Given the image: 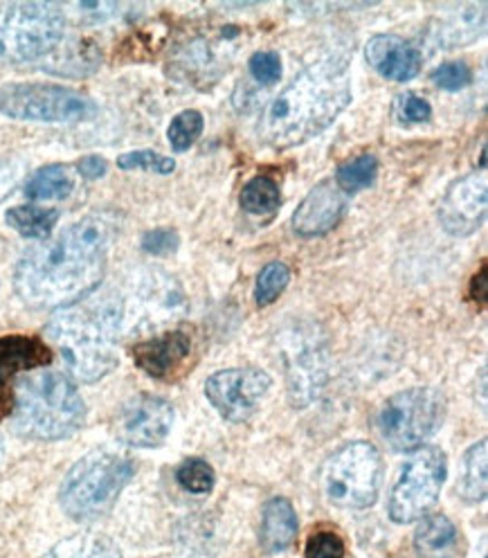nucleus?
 Segmentation results:
<instances>
[{"label":"nucleus","mask_w":488,"mask_h":558,"mask_svg":"<svg viewBox=\"0 0 488 558\" xmlns=\"http://www.w3.org/2000/svg\"><path fill=\"white\" fill-rule=\"evenodd\" d=\"M115 221L88 215L27 251L14 272L16 295L29 308H65L97 291L109 264Z\"/></svg>","instance_id":"nucleus-1"},{"label":"nucleus","mask_w":488,"mask_h":558,"mask_svg":"<svg viewBox=\"0 0 488 558\" xmlns=\"http://www.w3.org/2000/svg\"><path fill=\"white\" fill-rule=\"evenodd\" d=\"M352 101L346 63L327 59L308 68L279 93L259 122L261 140L272 149H291L322 133Z\"/></svg>","instance_id":"nucleus-2"},{"label":"nucleus","mask_w":488,"mask_h":558,"mask_svg":"<svg viewBox=\"0 0 488 558\" xmlns=\"http://www.w3.org/2000/svg\"><path fill=\"white\" fill-rule=\"evenodd\" d=\"M46 333L70 376L95 383L111 374L118 367V338L122 336L115 293L59 308Z\"/></svg>","instance_id":"nucleus-3"},{"label":"nucleus","mask_w":488,"mask_h":558,"mask_svg":"<svg viewBox=\"0 0 488 558\" xmlns=\"http://www.w3.org/2000/svg\"><path fill=\"white\" fill-rule=\"evenodd\" d=\"M14 428L19 435L57 441L75 435L86 418V403L75 383L61 372L44 369L14 386Z\"/></svg>","instance_id":"nucleus-4"},{"label":"nucleus","mask_w":488,"mask_h":558,"mask_svg":"<svg viewBox=\"0 0 488 558\" xmlns=\"http://www.w3.org/2000/svg\"><path fill=\"white\" fill-rule=\"evenodd\" d=\"M133 473L135 466L124 452L93 450L68 471L59 502L73 520H99L113 509Z\"/></svg>","instance_id":"nucleus-5"},{"label":"nucleus","mask_w":488,"mask_h":558,"mask_svg":"<svg viewBox=\"0 0 488 558\" xmlns=\"http://www.w3.org/2000/svg\"><path fill=\"white\" fill-rule=\"evenodd\" d=\"M65 34L61 5L10 3L0 5V61L29 63L50 57Z\"/></svg>","instance_id":"nucleus-6"},{"label":"nucleus","mask_w":488,"mask_h":558,"mask_svg":"<svg viewBox=\"0 0 488 558\" xmlns=\"http://www.w3.org/2000/svg\"><path fill=\"white\" fill-rule=\"evenodd\" d=\"M443 395L432 388H412L394 395L378 412V433L396 452H412L441 428Z\"/></svg>","instance_id":"nucleus-7"},{"label":"nucleus","mask_w":488,"mask_h":558,"mask_svg":"<svg viewBox=\"0 0 488 558\" xmlns=\"http://www.w3.org/2000/svg\"><path fill=\"white\" fill-rule=\"evenodd\" d=\"M382 460L369 441L342 446L325 464L322 488L331 505L340 509H367L378 500Z\"/></svg>","instance_id":"nucleus-8"},{"label":"nucleus","mask_w":488,"mask_h":558,"mask_svg":"<svg viewBox=\"0 0 488 558\" xmlns=\"http://www.w3.org/2000/svg\"><path fill=\"white\" fill-rule=\"evenodd\" d=\"M0 113L23 122L77 124L97 116L95 101L73 88L54 84H5L0 86Z\"/></svg>","instance_id":"nucleus-9"},{"label":"nucleus","mask_w":488,"mask_h":558,"mask_svg":"<svg viewBox=\"0 0 488 558\" xmlns=\"http://www.w3.org/2000/svg\"><path fill=\"white\" fill-rule=\"evenodd\" d=\"M448 475V462L443 450L435 446H424L416 456L401 469L392 496H390V518L399 525L426 518L441 496V486Z\"/></svg>","instance_id":"nucleus-10"},{"label":"nucleus","mask_w":488,"mask_h":558,"mask_svg":"<svg viewBox=\"0 0 488 558\" xmlns=\"http://www.w3.org/2000/svg\"><path fill=\"white\" fill-rule=\"evenodd\" d=\"M286 383L291 403L297 408L308 405L318 399L325 380H327V352L318 336L297 327L291 329L282 342Z\"/></svg>","instance_id":"nucleus-11"},{"label":"nucleus","mask_w":488,"mask_h":558,"mask_svg":"<svg viewBox=\"0 0 488 558\" xmlns=\"http://www.w3.org/2000/svg\"><path fill=\"white\" fill-rule=\"evenodd\" d=\"M270 390V376L259 367L223 369L207 378L205 395L228 422H246Z\"/></svg>","instance_id":"nucleus-12"},{"label":"nucleus","mask_w":488,"mask_h":558,"mask_svg":"<svg viewBox=\"0 0 488 558\" xmlns=\"http://www.w3.org/2000/svg\"><path fill=\"white\" fill-rule=\"evenodd\" d=\"M120 304L122 333L135 329H151L162 316H169L179 308V289H173L169 279L147 272L131 282V289L122 295L115 291Z\"/></svg>","instance_id":"nucleus-13"},{"label":"nucleus","mask_w":488,"mask_h":558,"mask_svg":"<svg viewBox=\"0 0 488 558\" xmlns=\"http://www.w3.org/2000/svg\"><path fill=\"white\" fill-rule=\"evenodd\" d=\"M173 426V408L169 401L139 395L131 399L115 418L118 437L133 448H158L167 441Z\"/></svg>","instance_id":"nucleus-14"},{"label":"nucleus","mask_w":488,"mask_h":558,"mask_svg":"<svg viewBox=\"0 0 488 558\" xmlns=\"http://www.w3.org/2000/svg\"><path fill=\"white\" fill-rule=\"evenodd\" d=\"M486 217V179L484 173H471L452 185L439 209L441 226L455 236L473 234Z\"/></svg>","instance_id":"nucleus-15"},{"label":"nucleus","mask_w":488,"mask_h":558,"mask_svg":"<svg viewBox=\"0 0 488 558\" xmlns=\"http://www.w3.org/2000/svg\"><path fill=\"white\" fill-rule=\"evenodd\" d=\"M52 361L50 347L29 336L0 338V418L14 410V376Z\"/></svg>","instance_id":"nucleus-16"},{"label":"nucleus","mask_w":488,"mask_h":558,"mask_svg":"<svg viewBox=\"0 0 488 558\" xmlns=\"http://www.w3.org/2000/svg\"><path fill=\"white\" fill-rule=\"evenodd\" d=\"M344 213V192H340L331 181H322L306 194V198L295 209L293 230L300 236H322L338 228Z\"/></svg>","instance_id":"nucleus-17"},{"label":"nucleus","mask_w":488,"mask_h":558,"mask_svg":"<svg viewBox=\"0 0 488 558\" xmlns=\"http://www.w3.org/2000/svg\"><path fill=\"white\" fill-rule=\"evenodd\" d=\"M192 352V340L185 331H167L151 340L135 342L131 354L135 365L158 380L176 376L179 367Z\"/></svg>","instance_id":"nucleus-18"},{"label":"nucleus","mask_w":488,"mask_h":558,"mask_svg":"<svg viewBox=\"0 0 488 558\" xmlns=\"http://www.w3.org/2000/svg\"><path fill=\"white\" fill-rule=\"evenodd\" d=\"M365 54L376 73L392 82L414 80L418 73H422V65H424L422 52H418L412 44L399 37H388V34L374 37L367 44Z\"/></svg>","instance_id":"nucleus-19"},{"label":"nucleus","mask_w":488,"mask_h":558,"mask_svg":"<svg viewBox=\"0 0 488 558\" xmlns=\"http://www.w3.org/2000/svg\"><path fill=\"white\" fill-rule=\"evenodd\" d=\"M460 530L446 515H428L414 532V549L418 558H457L460 556Z\"/></svg>","instance_id":"nucleus-20"},{"label":"nucleus","mask_w":488,"mask_h":558,"mask_svg":"<svg viewBox=\"0 0 488 558\" xmlns=\"http://www.w3.org/2000/svg\"><path fill=\"white\" fill-rule=\"evenodd\" d=\"M297 513L286 498H272L264 507L261 518V547L268 554L286 551L297 538Z\"/></svg>","instance_id":"nucleus-21"},{"label":"nucleus","mask_w":488,"mask_h":558,"mask_svg":"<svg viewBox=\"0 0 488 558\" xmlns=\"http://www.w3.org/2000/svg\"><path fill=\"white\" fill-rule=\"evenodd\" d=\"M41 558H122V551L109 536L82 532L57 543Z\"/></svg>","instance_id":"nucleus-22"},{"label":"nucleus","mask_w":488,"mask_h":558,"mask_svg":"<svg viewBox=\"0 0 488 558\" xmlns=\"http://www.w3.org/2000/svg\"><path fill=\"white\" fill-rule=\"evenodd\" d=\"M75 190V179L65 165L41 167L25 185L32 201H63Z\"/></svg>","instance_id":"nucleus-23"},{"label":"nucleus","mask_w":488,"mask_h":558,"mask_svg":"<svg viewBox=\"0 0 488 558\" xmlns=\"http://www.w3.org/2000/svg\"><path fill=\"white\" fill-rule=\"evenodd\" d=\"M8 226L27 239H50L59 215L57 209L39 205H19L8 213Z\"/></svg>","instance_id":"nucleus-24"},{"label":"nucleus","mask_w":488,"mask_h":558,"mask_svg":"<svg viewBox=\"0 0 488 558\" xmlns=\"http://www.w3.org/2000/svg\"><path fill=\"white\" fill-rule=\"evenodd\" d=\"M486 441L471 446L464 456V471L457 494L466 502H481L486 498Z\"/></svg>","instance_id":"nucleus-25"},{"label":"nucleus","mask_w":488,"mask_h":558,"mask_svg":"<svg viewBox=\"0 0 488 558\" xmlns=\"http://www.w3.org/2000/svg\"><path fill=\"white\" fill-rule=\"evenodd\" d=\"M50 57L52 63H48V68L54 75H90L99 63V52L90 44H61Z\"/></svg>","instance_id":"nucleus-26"},{"label":"nucleus","mask_w":488,"mask_h":558,"mask_svg":"<svg viewBox=\"0 0 488 558\" xmlns=\"http://www.w3.org/2000/svg\"><path fill=\"white\" fill-rule=\"evenodd\" d=\"M279 203H282V194H279V185L268 177H255L241 190V207L248 215L264 217L277 213Z\"/></svg>","instance_id":"nucleus-27"},{"label":"nucleus","mask_w":488,"mask_h":558,"mask_svg":"<svg viewBox=\"0 0 488 558\" xmlns=\"http://www.w3.org/2000/svg\"><path fill=\"white\" fill-rule=\"evenodd\" d=\"M378 177V160L376 156H358L354 160L344 162L338 173H335V185L340 192L344 194H352V192H361V190H367L369 185H374Z\"/></svg>","instance_id":"nucleus-28"},{"label":"nucleus","mask_w":488,"mask_h":558,"mask_svg":"<svg viewBox=\"0 0 488 558\" xmlns=\"http://www.w3.org/2000/svg\"><path fill=\"white\" fill-rule=\"evenodd\" d=\"M291 282V268L282 262H270L257 277L255 302L257 306H270Z\"/></svg>","instance_id":"nucleus-29"},{"label":"nucleus","mask_w":488,"mask_h":558,"mask_svg":"<svg viewBox=\"0 0 488 558\" xmlns=\"http://www.w3.org/2000/svg\"><path fill=\"white\" fill-rule=\"evenodd\" d=\"M176 480L185 488V492L203 496V494L212 492V486L217 482V475H215V469L209 466L205 460L192 458V460H187V462H183L179 466Z\"/></svg>","instance_id":"nucleus-30"},{"label":"nucleus","mask_w":488,"mask_h":558,"mask_svg":"<svg viewBox=\"0 0 488 558\" xmlns=\"http://www.w3.org/2000/svg\"><path fill=\"white\" fill-rule=\"evenodd\" d=\"M203 133V116L198 111H183L169 124L167 137L176 151H187Z\"/></svg>","instance_id":"nucleus-31"},{"label":"nucleus","mask_w":488,"mask_h":558,"mask_svg":"<svg viewBox=\"0 0 488 558\" xmlns=\"http://www.w3.org/2000/svg\"><path fill=\"white\" fill-rule=\"evenodd\" d=\"M120 8L115 3H101V0H82V3H73V5H61V12L68 19H73L77 23H103L115 16Z\"/></svg>","instance_id":"nucleus-32"},{"label":"nucleus","mask_w":488,"mask_h":558,"mask_svg":"<svg viewBox=\"0 0 488 558\" xmlns=\"http://www.w3.org/2000/svg\"><path fill=\"white\" fill-rule=\"evenodd\" d=\"M118 167L126 171L143 169V171H154V173H160V177H167V173L176 169V162L156 151H131L118 158Z\"/></svg>","instance_id":"nucleus-33"},{"label":"nucleus","mask_w":488,"mask_h":558,"mask_svg":"<svg viewBox=\"0 0 488 558\" xmlns=\"http://www.w3.org/2000/svg\"><path fill=\"white\" fill-rule=\"evenodd\" d=\"M346 547L340 534L331 530H320L316 534H310L304 547L306 558H344Z\"/></svg>","instance_id":"nucleus-34"},{"label":"nucleus","mask_w":488,"mask_h":558,"mask_svg":"<svg viewBox=\"0 0 488 558\" xmlns=\"http://www.w3.org/2000/svg\"><path fill=\"white\" fill-rule=\"evenodd\" d=\"M432 82L443 90H462L471 86L473 73L464 61H448L435 70Z\"/></svg>","instance_id":"nucleus-35"},{"label":"nucleus","mask_w":488,"mask_h":558,"mask_svg":"<svg viewBox=\"0 0 488 558\" xmlns=\"http://www.w3.org/2000/svg\"><path fill=\"white\" fill-rule=\"evenodd\" d=\"M248 68H251L253 77L264 86H272L279 82V77H282V59H279L277 52L253 54Z\"/></svg>","instance_id":"nucleus-36"},{"label":"nucleus","mask_w":488,"mask_h":558,"mask_svg":"<svg viewBox=\"0 0 488 558\" xmlns=\"http://www.w3.org/2000/svg\"><path fill=\"white\" fill-rule=\"evenodd\" d=\"M396 113H399V120L403 124H424L432 118V107H430L428 99L418 97L414 93H407L399 99Z\"/></svg>","instance_id":"nucleus-37"},{"label":"nucleus","mask_w":488,"mask_h":558,"mask_svg":"<svg viewBox=\"0 0 488 558\" xmlns=\"http://www.w3.org/2000/svg\"><path fill=\"white\" fill-rule=\"evenodd\" d=\"M179 234L167 228L151 230L143 236V251L149 255H173L179 251Z\"/></svg>","instance_id":"nucleus-38"},{"label":"nucleus","mask_w":488,"mask_h":558,"mask_svg":"<svg viewBox=\"0 0 488 558\" xmlns=\"http://www.w3.org/2000/svg\"><path fill=\"white\" fill-rule=\"evenodd\" d=\"M23 165L16 160H0V203H3L21 183Z\"/></svg>","instance_id":"nucleus-39"},{"label":"nucleus","mask_w":488,"mask_h":558,"mask_svg":"<svg viewBox=\"0 0 488 558\" xmlns=\"http://www.w3.org/2000/svg\"><path fill=\"white\" fill-rule=\"evenodd\" d=\"M77 171L82 173L84 179L97 181V179L103 177V173L109 171V162L103 160L101 156H86V158H82V160L77 162Z\"/></svg>","instance_id":"nucleus-40"},{"label":"nucleus","mask_w":488,"mask_h":558,"mask_svg":"<svg viewBox=\"0 0 488 558\" xmlns=\"http://www.w3.org/2000/svg\"><path fill=\"white\" fill-rule=\"evenodd\" d=\"M486 279H488V272H486V266H481V270L473 277V282H471V298H473L479 306H486V295H488Z\"/></svg>","instance_id":"nucleus-41"},{"label":"nucleus","mask_w":488,"mask_h":558,"mask_svg":"<svg viewBox=\"0 0 488 558\" xmlns=\"http://www.w3.org/2000/svg\"><path fill=\"white\" fill-rule=\"evenodd\" d=\"M3 458H5V441L0 437V466H3Z\"/></svg>","instance_id":"nucleus-42"}]
</instances>
